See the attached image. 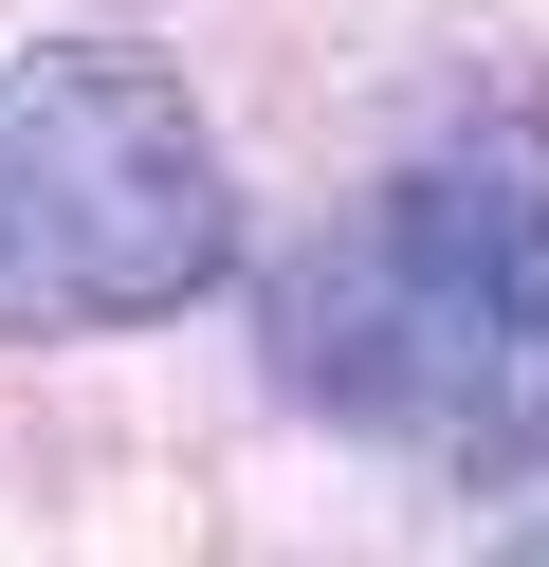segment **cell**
I'll list each match as a JSON object with an SVG mask.
<instances>
[{
  "label": "cell",
  "instance_id": "1",
  "mask_svg": "<svg viewBox=\"0 0 549 567\" xmlns=\"http://www.w3.org/2000/svg\"><path fill=\"white\" fill-rule=\"evenodd\" d=\"M275 403L421 476H549V111L476 92L256 275Z\"/></svg>",
  "mask_w": 549,
  "mask_h": 567
},
{
  "label": "cell",
  "instance_id": "2",
  "mask_svg": "<svg viewBox=\"0 0 549 567\" xmlns=\"http://www.w3.org/2000/svg\"><path fill=\"white\" fill-rule=\"evenodd\" d=\"M220 275H238V165L202 92L129 38L0 55V348L165 330Z\"/></svg>",
  "mask_w": 549,
  "mask_h": 567
},
{
  "label": "cell",
  "instance_id": "3",
  "mask_svg": "<svg viewBox=\"0 0 549 567\" xmlns=\"http://www.w3.org/2000/svg\"><path fill=\"white\" fill-rule=\"evenodd\" d=\"M512 567H549V530H531V549H512Z\"/></svg>",
  "mask_w": 549,
  "mask_h": 567
}]
</instances>
